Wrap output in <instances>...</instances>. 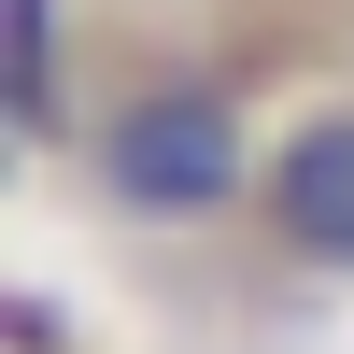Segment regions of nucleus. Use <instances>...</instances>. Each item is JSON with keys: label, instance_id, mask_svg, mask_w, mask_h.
<instances>
[{"label": "nucleus", "instance_id": "obj_1", "mask_svg": "<svg viewBox=\"0 0 354 354\" xmlns=\"http://www.w3.org/2000/svg\"><path fill=\"white\" fill-rule=\"evenodd\" d=\"M85 185H100V213H113V227L185 241V227L255 213V198H270V156H255L241 85H227V71H142L128 100L85 128Z\"/></svg>", "mask_w": 354, "mask_h": 354}, {"label": "nucleus", "instance_id": "obj_2", "mask_svg": "<svg viewBox=\"0 0 354 354\" xmlns=\"http://www.w3.org/2000/svg\"><path fill=\"white\" fill-rule=\"evenodd\" d=\"M255 227H270L298 270L354 283V100L298 113V128L270 142V198H255Z\"/></svg>", "mask_w": 354, "mask_h": 354}, {"label": "nucleus", "instance_id": "obj_3", "mask_svg": "<svg viewBox=\"0 0 354 354\" xmlns=\"http://www.w3.org/2000/svg\"><path fill=\"white\" fill-rule=\"evenodd\" d=\"M0 113H15V142H71V28H57V0H0Z\"/></svg>", "mask_w": 354, "mask_h": 354}]
</instances>
